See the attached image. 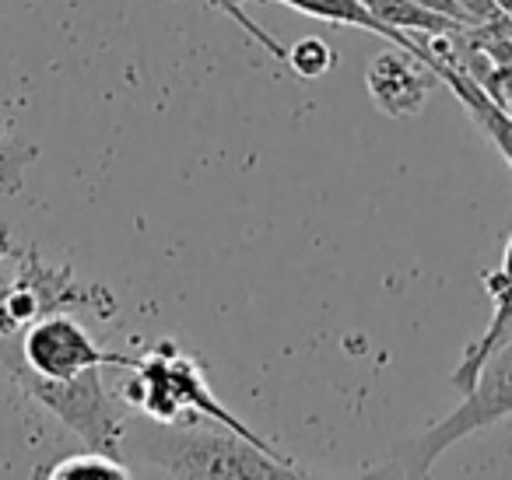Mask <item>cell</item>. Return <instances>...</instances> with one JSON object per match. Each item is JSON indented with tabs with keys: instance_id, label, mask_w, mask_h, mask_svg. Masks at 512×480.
<instances>
[{
	"instance_id": "1",
	"label": "cell",
	"mask_w": 512,
	"mask_h": 480,
	"mask_svg": "<svg viewBox=\"0 0 512 480\" xmlns=\"http://www.w3.org/2000/svg\"><path fill=\"white\" fill-rule=\"evenodd\" d=\"M120 400L155 424H200L197 417H207V421L239 431L260 449L278 452L214 396L200 361L183 354L172 340H162L144 358H134L130 379L120 386Z\"/></svg>"
},
{
	"instance_id": "2",
	"label": "cell",
	"mask_w": 512,
	"mask_h": 480,
	"mask_svg": "<svg viewBox=\"0 0 512 480\" xmlns=\"http://www.w3.org/2000/svg\"><path fill=\"white\" fill-rule=\"evenodd\" d=\"M162 428L165 431H141L137 452L144 463L169 477H302V470L288 456L260 449L225 424H218L214 431H204L200 424H162Z\"/></svg>"
},
{
	"instance_id": "3",
	"label": "cell",
	"mask_w": 512,
	"mask_h": 480,
	"mask_svg": "<svg viewBox=\"0 0 512 480\" xmlns=\"http://www.w3.org/2000/svg\"><path fill=\"white\" fill-rule=\"evenodd\" d=\"M0 368H8L18 386L36 403H43L67 431H74V435L88 445V449L120 456L127 417H123L116 396L106 393L102 365L85 368V372L74 375V379H46V375H36L25 365L22 344H18V340L4 337V344H0Z\"/></svg>"
},
{
	"instance_id": "4",
	"label": "cell",
	"mask_w": 512,
	"mask_h": 480,
	"mask_svg": "<svg viewBox=\"0 0 512 480\" xmlns=\"http://www.w3.org/2000/svg\"><path fill=\"white\" fill-rule=\"evenodd\" d=\"M512 417V340H505L477 372L474 386L463 393L460 407L453 414H446L442 421H435L432 428H425L421 435L400 442L383 463L376 466V473H393V477H425L435 466V459L456 445L460 438L484 431L491 424Z\"/></svg>"
},
{
	"instance_id": "5",
	"label": "cell",
	"mask_w": 512,
	"mask_h": 480,
	"mask_svg": "<svg viewBox=\"0 0 512 480\" xmlns=\"http://www.w3.org/2000/svg\"><path fill=\"white\" fill-rule=\"evenodd\" d=\"M22 274L0 288V340L18 337L50 312H64L71 305H85L99 316H116V302L99 284L74 281L71 267H50L36 249H15Z\"/></svg>"
},
{
	"instance_id": "6",
	"label": "cell",
	"mask_w": 512,
	"mask_h": 480,
	"mask_svg": "<svg viewBox=\"0 0 512 480\" xmlns=\"http://www.w3.org/2000/svg\"><path fill=\"white\" fill-rule=\"evenodd\" d=\"M22 344V358L25 365L36 375H46V379H74L85 368H130L134 358L127 354H116L99 347L88 330L67 312H50L39 323H32L25 330V337L18 340Z\"/></svg>"
},
{
	"instance_id": "7",
	"label": "cell",
	"mask_w": 512,
	"mask_h": 480,
	"mask_svg": "<svg viewBox=\"0 0 512 480\" xmlns=\"http://www.w3.org/2000/svg\"><path fill=\"white\" fill-rule=\"evenodd\" d=\"M242 4L246 0H228L225 4V15L232 18L235 25H239L246 36H253L256 43L264 46L267 53H271L274 60H281V64H288V50L278 43V39L271 36V32H264L260 25L253 22V18L242 11ZM274 4H285V8L299 11V15L306 18H320V22H334V25H351V29H365L372 32V36H383L390 39L393 46H400V50L414 53V57H421V43L414 36H407V32H397L390 29V25H383L376 15H372L369 8H365V0H274Z\"/></svg>"
},
{
	"instance_id": "8",
	"label": "cell",
	"mask_w": 512,
	"mask_h": 480,
	"mask_svg": "<svg viewBox=\"0 0 512 480\" xmlns=\"http://www.w3.org/2000/svg\"><path fill=\"white\" fill-rule=\"evenodd\" d=\"M435 81L439 78H435L432 67L414 57V53L400 50V46L379 53L369 64V71H365V85H369L372 102L386 116H393V120L418 116L425 109L428 95H432Z\"/></svg>"
},
{
	"instance_id": "9",
	"label": "cell",
	"mask_w": 512,
	"mask_h": 480,
	"mask_svg": "<svg viewBox=\"0 0 512 480\" xmlns=\"http://www.w3.org/2000/svg\"><path fill=\"white\" fill-rule=\"evenodd\" d=\"M481 281H484V295L491 298V319H488V326H484L481 337L463 351L456 372L449 375V382H453L460 393H467V389L474 386L484 361L509 340V330H512V232H509V242H505L502 263H498L495 270H484Z\"/></svg>"
},
{
	"instance_id": "10",
	"label": "cell",
	"mask_w": 512,
	"mask_h": 480,
	"mask_svg": "<svg viewBox=\"0 0 512 480\" xmlns=\"http://www.w3.org/2000/svg\"><path fill=\"white\" fill-rule=\"evenodd\" d=\"M428 67H432L435 78H439L442 85H446L449 92L460 99V106L470 113V120H474L477 127H481V134L488 137L498 151H502V158L509 162V169H512V116L505 113V109L498 106V102L491 99V95L484 92V88L477 85L467 71H460V67H449V64H428Z\"/></svg>"
},
{
	"instance_id": "11",
	"label": "cell",
	"mask_w": 512,
	"mask_h": 480,
	"mask_svg": "<svg viewBox=\"0 0 512 480\" xmlns=\"http://www.w3.org/2000/svg\"><path fill=\"white\" fill-rule=\"evenodd\" d=\"M365 8L379 18L383 25L397 32H407V36H442V32H460L467 29V22L453 15H442V11L428 8V4H418V0H365Z\"/></svg>"
},
{
	"instance_id": "12",
	"label": "cell",
	"mask_w": 512,
	"mask_h": 480,
	"mask_svg": "<svg viewBox=\"0 0 512 480\" xmlns=\"http://www.w3.org/2000/svg\"><path fill=\"white\" fill-rule=\"evenodd\" d=\"M39 477H50V480H81V477H113V480H130L134 470L123 463L120 456H109V452H78V456H67L53 466H43L36 470Z\"/></svg>"
},
{
	"instance_id": "13",
	"label": "cell",
	"mask_w": 512,
	"mask_h": 480,
	"mask_svg": "<svg viewBox=\"0 0 512 480\" xmlns=\"http://www.w3.org/2000/svg\"><path fill=\"white\" fill-rule=\"evenodd\" d=\"M334 64H337L334 50H330V46L323 43V39H316V36L299 39V43L288 50V67H292V71L299 74V78H306V81L323 78V74H327Z\"/></svg>"
},
{
	"instance_id": "14",
	"label": "cell",
	"mask_w": 512,
	"mask_h": 480,
	"mask_svg": "<svg viewBox=\"0 0 512 480\" xmlns=\"http://www.w3.org/2000/svg\"><path fill=\"white\" fill-rule=\"evenodd\" d=\"M456 8L463 11L470 25H488V22H498V18H509V11L498 4V0H453Z\"/></svg>"
},
{
	"instance_id": "15",
	"label": "cell",
	"mask_w": 512,
	"mask_h": 480,
	"mask_svg": "<svg viewBox=\"0 0 512 480\" xmlns=\"http://www.w3.org/2000/svg\"><path fill=\"white\" fill-rule=\"evenodd\" d=\"M15 253V246H11V232L8 228H0V260H4V256H11Z\"/></svg>"
},
{
	"instance_id": "16",
	"label": "cell",
	"mask_w": 512,
	"mask_h": 480,
	"mask_svg": "<svg viewBox=\"0 0 512 480\" xmlns=\"http://www.w3.org/2000/svg\"><path fill=\"white\" fill-rule=\"evenodd\" d=\"M225 4L228 0H211V8H221V11H225Z\"/></svg>"
}]
</instances>
